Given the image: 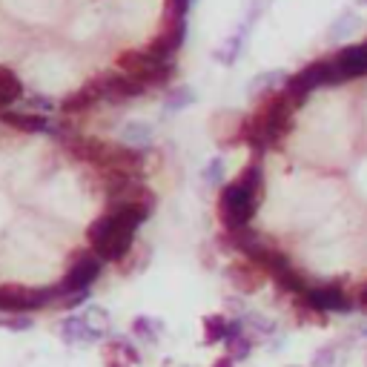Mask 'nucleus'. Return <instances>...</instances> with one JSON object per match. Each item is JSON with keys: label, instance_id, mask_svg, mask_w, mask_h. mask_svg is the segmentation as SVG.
I'll return each instance as SVG.
<instances>
[{"label": "nucleus", "instance_id": "1", "mask_svg": "<svg viewBox=\"0 0 367 367\" xmlns=\"http://www.w3.org/2000/svg\"><path fill=\"white\" fill-rule=\"evenodd\" d=\"M150 212H153L150 207H141V204L109 207L104 215H97L86 230L92 253L109 264L124 261V256H130V250H132L135 230L150 218Z\"/></svg>", "mask_w": 367, "mask_h": 367}, {"label": "nucleus", "instance_id": "2", "mask_svg": "<svg viewBox=\"0 0 367 367\" xmlns=\"http://www.w3.org/2000/svg\"><path fill=\"white\" fill-rule=\"evenodd\" d=\"M115 63H118V69H124V75H132L146 89H150V86H164L169 78H173V72H175L173 63L158 61L155 55L146 52V49H124Z\"/></svg>", "mask_w": 367, "mask_h": 367}, {"label": "nucleus", "instance_id": "3", "mask_svg": "<svg viewBox=\"0 0 367 367\" xmlns=\"http://www.w3.org/2000/svg\"><path fill=\"white\" fill-rule=\"evenodd\" d=\"M256 204H258V195L244 189L241 184H227L221 189V198H218V218L224 224V233H235L244 230L250 224V218L256 215Z\"/></svg>", "mask_w": 367, "mask_h": 367}, {"label": "nucleus", "instance_id": "4", "mask_svg": "<svg viewBox=\"0 0 367 367\" xmlns=\"http://www.w3.org/2000/svg\"><path fill=\"white\" fill-rule=\"evenodd\" d=\"M338 81H345L338 75V69L333 61H315L310 66H304L302 72H296L292 78L284 81V95L290 97V101H304V97L310 92H315L319 86H327V84H338Z\"/></svg>", "mask_w": 367, "mask_h": 367}, {"label": "nucleus", "instance_id": "5", "mask_svg": "<svg viewBox=\"0 0 367 367\" xmlns=\"http://www.w3.org/2000/svg\"><path fill=\"white\" fill-rule=\"evenodd\" d=\"M104 273V261L97 258L95 253H86L81 250L75 256V261H72V267L66 270L63 281L58 284L61 296H72V292H81V290H89V284L97 281V276Z\"/></svg>", "mask_w": 367, "mask_h": 367}, {"label": "nucleus", "instance_id": "6", "mask_svg": "<svg viewBox=\"0 0 367 367\" xmlns=\"http://www.w3.org/2000/svg\"><path fill=\"white\" fill-rule=\"evenodd\" d=\"M304 307L319 310V313H350L356 307V299H350L338 284H322V287H307L302 296Z\"/></svg>", "mask_w": 367, "mask_h": 367}, {"label": "nucleus", "instance_id": "7", "mask_svg": "<svg viewBox=\"0 0 367 367\" xmlns=\"http://www.w3.org/2000/svg\"><path fill=\"white\" fill-rule=\"evenodd\" d=\"M101 81V89H104V97L112 104H127V101H135V97H143L146 95V86L141 81H135L132 75H107V78H97Z\"/></svg>", "mask_w": 367, "mask_h": 367}, {"label": "nucleus", "instance_id": "8", "mask_svg": "<svg viewBox=\"0 0 367 367\" xmlns=\"http://www.w3.org/2000/svg\"><path fill=\"white\" fill-rule=\"evenodd\" d=\"M184 35H187V23H184V17H178V20H173V23H166V29L150 40L146 52L155 55L158 61H166V63H169V58H173L178 49H181Z\"/></svg>", "mask_w": 367, "mask_h": 367}, {"label": "nucleus", "instance_id": "9", "mask_svg": "<svg viewBox=\"0 0 367 367\" xmlns=\"http://www.w3.org/2000/svg\"><path fill=\"white\" fill-rule=\"evenodd\" d=\"M244 256H247V261H250L253 267H258V270H267L273 279H276V276H281V273H287L290 267H292V261H290V256H287V253H281V250L270 247V244H264V241H258L256 247H250Z\"/></svg>", "mask_w": 367, "mask_h": 367}, {"label": "nucleus", "instance_id": "10", "mask_svg": "<svg viewBox=\"0 0 367 367\" xmlns=\"http://www.w3.org/2000/svg\"><path fill=\"white\" fill-rule=\"evenodd\" d=\"M97 101H104V89H101V81H89L84 89L72 92L66 101L61 104V112L63 115H78V112H86L92 109Z\"/></svg>", "mask_w": 367, "mask_h": 367}, {"label": "nucleus", "instance_id": "11", "mask_svg": "<svg viewBox=\"0 0 367 367\" xmlns=\"http://www.w3.org/2000/svg\"><path fill=\"white\" fill-rule=\"evenodd\" d=\"M333 63H336L341 78H364L367 75V55H364L361 43L359 46H345L333 58Z\"/></svg>", "mask_w": 367, "mask_h": 367}, {"label": "nucleus", "instance_id": "12", "mask_svg": "<svg viewBox=\"0 0 367 367\" xmlns=\"http://www.w3.org/2000/svg\"><path fill=\"white\" fill-rule=\"evenodd\" d=\"M29 310H38L32 290L20 287V284L0 287V313H29Z\"/></svg>", "mask_w": 367, "mask_h": 367}, {"label": "nucleus", "instance_id": "13", "mask_svg": "<svg viewBox=\"0 0 367 367\" xmlns=\"http://www.w3.org/2000/svg\"><path fill=\"white\" fill-rule=\"evenodd\" d=\"M0 120H3L6 127H12V130H17V132H43V130H49V120H46V115H32V112H3L0 115Z\"/></svg>", "mask_w": 367, "mask_h": 367}, {"label": "nucleus", "instance_id": "14", "mask_svg": "<svg viewBox=\"0 0 367 367\" xmlns=\"http://www.w3.org/2000/svg\"><path fill=\"white\" fill-rule=\"evenodd\" d=\"M23 97V84L9 66H0V115L9 112V107Z\"/></svg>", "mask_w": 367, "mask_h": 367}, {"label": "nucleus", "instance_id": "15", "mask_svg": "<svg viewBox=\"0 0 367 367\" xmlns=\"http://www.w3.org/2000/svg\"><path fill=\"white\" fill-rule=\"evenodd\" d=\"M61 336L69 341V345H89V341H95L97 333L95 327H89L86 319H75V315H69V319L61 325Z\"/></svg>", "mask_w": 367, "mask_h": 367}, {"label": "nucleus", "instance_id": "16", "mask_svg": "<svg viewBox=\"0 0 367 367\" xmlns=\"http://www.w3.org/2000/svg\"><path fill=\"white\" fill-rule=\"evenodd\" d=\"M230 281L241 290V292H256L261 287V276H258V267H253L250 261L247 264H235L230 267Z\"/></svg>", "mask_w": 367, "mask_h": 367}, {"label": "nucleus", "instance_id": "17", "mask_svg": "<svg viewBox=\"0 0 367 367\" xmlns=\"http://www.w3.org/2000/svg\"><path fill=\"white\" fill-rule=\"evenodd\" d=\"M227 333H230V319H224V315L212 313L204 319V338L210 341V345L212 341H227Z\"/></svg>", "mask_w": 367, "mask_h": 367}, {"label": "nucleus", "instance_id": "18", "mask_svg": "<svg viewBox=\"0 0 367 367\" xmlns=\"http://www.w3.org/2000/svg\"><path fill=\"white\" fill-rule=\"evenodd\" d=\"M161 330H164V325L158 319H146V315H138V319L132 322V333L141 336L143 341H150V345H155V341H158Z\"/></svg>", "mask_w": 367, "mask_h": 367}, {"label": "nucleus", "instance_id": "19", "mask_svg": "<svg viewBox=\"0 0 367 367\" xmlns=\"http://www.w3.org/2000/svg\"><path fill=\"white\" fill-rule=\"evenodd\" d=\"M235 184H241L244 189H250V192L258 195V189H261V184H264V169H261L258 164L244 166V169H241V175L235 178Z\"/></svg>", "mask_w": 367, "mask_h": 367}, {"label": "nucleus", "instance_id": "20", "mask_svg": "<svg viewBox=\"0 0 367 367\" xmlns=\"http://www.w3.org/2000/svg\"><path fill=\"white\" fill-rule=\"evenodd\" d=\"M276 281H279V287H281V290L292 292V296H304V292H307V281H304V276H299L296 270H292V267H290L287 273L276 276Z\"/></svg>", "mask_w": 367, "mask_h": 367}, {"label": "nucleus", "instance_id": "21", "mask_svg": "<svg viewBox=\"0 0 367 367\" xmlns=\"http://www.w3.org/2000/svg\"><path fill=\"white\" fill-rule=\"evenodd\" d=\"M120 138H124V143H150L153 138V130L150 127H143V124H127L124 132H120Z\"/></svg>", "mask_w": 367, "mask_h": 367}, {"label": "nucleus", "instance_id": "22", "mask_svg": "<svg viewBox=\"0 0 367 367\" xmlns=\"http://www.w3.org/2000/svg\"><path fill=\"white\" fill-rule=\"evenodd\" d=\"M189 104H192V92H189L187 86H181V89H175V92L164 101V109H166V112H178V109H184V107H189Z\"/></svg>", "mask_w": 367, "mask_h": 367}, {"label": "nucleus", "instance_id": "23", "mask_svg": "<svg viewBox=\"0 0 367 367\" xmlns=\"http://www.w3.org/2000/svg\"><path fill=\"white\" fill-rule=\"evenodd\" d=\"M227 350H230V359L238 361V359H247L253 353V341L247 336H238V338H230L227 341Z\"/></svg>", "mask_w": 367, "mask_h": 367}, {"label": "nucleus", "instance_id": "24", "mask_svg": "<svg viewBox=\"0 0 367 367\" xmlns=\"http://www.w3.org/2000/svg\"><path fill=\"white\" fill-rule=\"evenodd\" d=\"M279 81H284V75L281 72H264V75H258L253 84H250V92L253 95H261V92H270Z\"/></svg>", "mask_w": 367, "mask_h": 367}, {"label": "nucleus", "instance_id": "25", "mask_svg": "<svg viewBox=\"0 0 367 367\" xmlns=\"http://www.w3.org/2000/svg\"><path fill=\"white\" fill-rule=\"evenodd\" d=\"M3 327H9V330H17V333H23V330H29L32 327V319L26 313H12V315H6L3 322H0Z\"/></svg>", "mask_w": 367, "mask_h": 367}, {"label": "nucleus", "instance_id": "26", "mask_svg": "<svg viewBox=\"0 0 367 367\" xmlns=\"http://www.w3.org/2000/svg\"><path fill=\"white\" fill-rule=\"evenodd\" d=\"M204 181H207V184H221V181H224V164L218 161V158L210 161V166L204 169Z\"/></svg>", "mask_w": 367, "mask_h": 367}, {"label": "nucleus", "instance_id": "27", "mask_svg": "<svg viewBox=\"0 0 367 367\" xmlns=\"http://www.w3.org/2000/svg\"><path fill=\"white\" fill-rule=\"evenodd\" d=\"M336 361V350L333 348H322L319 353L313 356V367H333Z\"/></svg>", "mask_w": 367, "mask_h": 367}, {"label": "nucleus", "instance_id": "28", "mask_svg": "<svg viewBox=\"0 0 367 367\" xmlns=\"http://www.w3.org/2000/svg\"><path fill=\"white\" fill-rule=\"evenodd\" d=\"M89 299V290H81V292H72V296H66L63 302H61V307L63 310H72V307H78V304H84Z\"/></svg>", "mask_w": 367, "mask_h": 367}, {"label": "nucleus", "instance_id": "29", "mask_svg": "<svg viewBox=\"0 0 367 367\" xmlns=\"http://www.w3.org/2000/svg\"><path fill=\"white\" fill-rule=\"evenodd\" d=\"M247 325H253L258 333H273V330H276V322L264 319V315H250V322H247Z\"/></svg>", "mask_w": 367, "mask_h": 367}, {"label": "nucleus", "instance_id": "30", "mask_svg": "<svg viewBox=\"0 0 367 367\" xmlns=\"http://www.w3.org/2000/svg\"><path fill=\"white\" fill-rule=\"evenodd\" d=\"M26 104H29L32 109H38V112H49V109H52V104H49L46 97H29Z\"/></svg>", "mask_w": 367, "mask_h": 367}, {"label": "nucleus", "instance_id": "31", "mask_svg": "<svg viewBox=\"0 0 367 367\" xmlns=\"http://www.w3.org/2000/svg\"><path fill=\"white\" fill-rule=\"evenodd\" d=\"M212 367H235V361H233L230 356H224V359H218V361H215Z\"/></svg>", "mask_w": 367, "mask_h": 367}, {"label": "nucleus", "instance_id": "32", "mask_svg": "<svg viewBox=\"0 0 367 367\" xmlns=\"http://www.w3.org/2000/svg\"><path fill=\"white\" fill-rule=\"evenodd\" d=\"M359 302H361V304H364V307H367V287H364V290H361V296H359Z\"/></svg>", "mask_w": 367, "mask_h": 367}, {"label": "nucleus", "instance_id": "33", "mask_svg": "<svg viewBox=\"0 0 367 367\" xmlns=\"http://www.w3.org/2000/svg\"><path fill=\"white\" fill-rule=\"evenodd\" d=\"M361 3H367V0H361Z\"/></svg>", "mask_w": 367, "mask_h": 367}]
</instances>
